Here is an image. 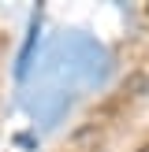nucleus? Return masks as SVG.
<instances>
[{"label":"nucleus","mask_w":149,"mask_h":152,"mask_svg":"<svg viewBox=\"0 0 149 152\" xmlns=\"http://www.w3.org/2000/svg\"><path fill=\"white\" fill-rule=\"evenodd\" d=\"M142 152H149V145H145V148H142Z\"/></svg>","instance_id":"1"}]
</instances>
